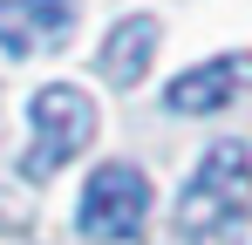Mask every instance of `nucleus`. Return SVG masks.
Segmentation results:
<instances>
[{"label": "nucleus", "mask_w": 252, "mask_h": 245, "mask_svg": "<svg viewBox=\"0 0 252 245\" xmlns=\"http://www.w3.org/2000/svg\"><path fill=\"white\" fill-rule=\"evenodd\" d=\"M68 34H75V0H0V48L14 61L62 48Z\"/></svg>", "instance_id": "20e7f679"}, {"label": "nucleus", "mask_w": 252, "mask_h": 245, "mask_svg": "<svg viewBox=\"0 0 252 245\" xmlns=\"http://www.w3.org/2000/svg\"><path fill=\"white\" fill-rule=\"evenodd\" d=\"M143 218H150V177L136 163H102L75 204V225L89 239H136Z\"/></svg>", "instance_id": "7ed1b4c3"}, {"label": "nucleus", "mask_w": 252, "mask_h": 245, "mask_svg": "<svg viewBox=\"0 0 252 245\" xmlns=\"http://www.w3.org/2000/svg\"><path fill=\"white\" fill-rule=\"evenodd\" d=\"M246 211H252V150L246 143H211L205 163L184 184V198H177V225L191 239H211V232L239 225Z\"/></svg>", "instance_id": "f257e3e1"}, {"label": "nucleus", "mask_w": 252, "mask_h": 245, "mask_svg": "<svg viewBox=\"0 0 252 245\" xmlns=\"http://www.w3.org/2000/svg\"><path fill=\"white\" fill-rule=\"evenodd\" d=\"M157 21L150 14H129V21H116L109 28V41H102V55H95V68H102V82L109 89H136L143 82V68H150V55H157Z\"/></svg>", "instance_id": "423d86ee"}, {"label": "nucleus", "mask_w": 252, "mask_h": 245, "mask_svg": "<svg viewBox=\"0 0 252 245\" xmlns=\"http://www.w3.org/2000/svg\"><path fill=\"white\" fill-rule=\"evenodd\" d=\"M28 116H34V143H28L21 170H28L34 184H48L68 157H82L89 143H95V102H89V89H75V82L34 89Z\"/></svg>", "instance_id": "f03ea898"}, {"label": "nucleus", "mask_w": 252, "mask_h": 245, "mask_svg": "<svg viewBox=\"0 0 252 245\" xmlns=\"http://www.w3.org/2000/svg\"><path fill=\"white\" fill-rule=\"evenodd\" d=\"M239 89H252V55H218L205 68H184V75L164 89V109L177 116H211V109H225Z\"/></svg>", "instance_id": "39448f33"}]
</instances>
